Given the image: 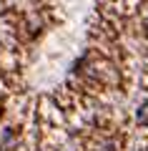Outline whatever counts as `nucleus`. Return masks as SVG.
I'll use <instances>...</instances> for the list:
<instances>
[{
    "label": "nucleus",
    "mask_w": 148,
    "mask_h": 151,
    "mask_svg": "<svg viewBox=\"0 0 148 151\" xmlns=\"http://www.w3.org/2000/svg\"><path fill=\"white\" fill-rule=\"evenodd\" d=\"M146 35H148V25H146Z\"/></svg>",
    "instance_id": "nucleus-2"
},
{
    "label": "nucleus",
    "mask_w": 148,
    "mask_h": 151,
    "mask_svg": "<svg viewBox=\"0 0 148 151\" xmlns=\"http://www.w3.org/2000/svg\"><path fill=\"white\" fill-rule=\"evenodd\" d=\"M136 121L141 126H148V101H143L141 106H138V111H136Z\"/></svg>",
    "instance_id": "nucleus-1"
}]
</instances>
